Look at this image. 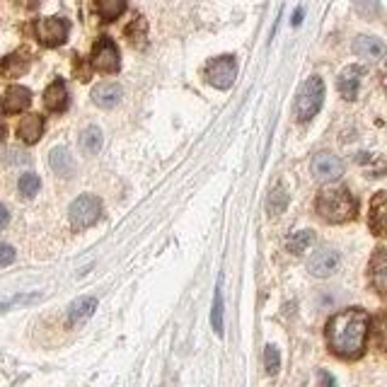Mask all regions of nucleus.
Masks as SVG:
<instances>
[{"mask_svg": "<svg viewBox=\"0 0 387 387\" xmlns=\"http://www.w3.org/2000/svg\"><path fill=\"white\" fill-rule=\"evenodd\" d=\"M34 300H39V295H19V298L10 300V303H3L0 305V313H5L8 308H13V305H19V303H34Z\"/></svg>", "mask_w": 387, "mask_h": 387, "instance_id": "obj_31", "label": "nucleus"}, {"mask_svg": "<svg viewBox=\"0 0 387 387\" xmlns=\"http://www.w3.org/2000/svg\"><path fill=\"white\" fill-rule=\"evenodd\" d=\"M368 226L373 235H387V191H378L370 201Z\"/></svg>", "mask_w": 387, "mask_h": 387, "instance_id": "obj_11", "label": "nucleus"}, {"mask_svg": "<svg viewBox=\"0 0 387 387\" xmlns=\"http://www.w3.org/2000/svg\"><path fill=\"white\" fill-rule=\"evenodd\" d=\"M13 262H15V249L10 244L0 242V267H8Z\"/></svg>", "mask_w": 387, "mask_h": 387, "instance_id": "obj_30", "label": "nucleus"}, {"mask_svg": "<svg viewBox=\"0 0 387 387\" xmlns=\"http://www.w3.org/2000/svg\"><path fill=\"white\" fill-rule=\"evenodd\" d=\"M356 8L361 15H375L378 13V0H356Z\"/></svg>", "mask_w": 387, "mask_h": 387, "instance_id": "obj_29", "label": "nucleus"}, {"mask_svg": "<svg viewBox=\"0 0 387 387\" xmlns=\"http://www.w3.org/2000/svg\"><path fill=\"white\" fill-rule=\"evenodd\" d=\"M383 346H385V349H387V319H385V322H383Z\"/></svg>", "mask_w": 387, "mask_h": 387, "instance_id": "obj_36", "label": "nucleus"}, {"mask_svg": "<svg viewBox=\"0 0 387 387\" xmlns=\"http://www.w3.org/2000/svg\"><path fill=\"white\" fill-rule=\"evenodd\" d=\"M95 10L104 22H114L126 10V0H95Z\"/></svg>", "mask_w": 387, "mask_h": 387, "instance_id": "obj_21", "label": "nucleus"}, {"mask_svg": "<svg viewBox=\"0 0 387 387\" xmlns=\"http://www.w3.org/2000/svg\"><path fill=\"white\" fill-rule=\"evenodd\" d=\"M10 223V213H8V208L0 203V228H5Z\"/></svg>", "mask_w": 387, "mask_h": 387, "instance_id": "obj_32", "label": "nucleus"}, {"mask_svg": "<svg viewBox=\"0 0 387 387\" xmlns=\"http://www.w3.org/2000/svg\"><path fill=\"white\" fill-rule=\"evenodd\" d=\"M93 102L102 109H111L121 102V88L116 83H102L93 90Z\"/></svg>", "mask_w": 387, "mask_h": 387, "instance_id": "obj_18", "label": "nucleus"}, {"mask_svg": "<svg viewBox=\"0 0 387 387\" xmlns=\"http://www.w3.org/2000/svg\"><path fill=\"white\" fill-rule=\"evenodd\" d=\"M95 310H97V300L95 298H78L68 308V322L70 324H83L88 317H93Z\"/></svg>", "mask_w": 387, "mask_h": 387, "instance_id": "obj_20", "label": "nucleus"}, {"mask_svg": "<svg viewBox=\"0 0 387 387\" xmlns=\"http://www.w3.org/2000/svg\"><path fill=\"white\" fill-rule=\"evenodd\" d=\"M68 22L61 17H44L37 22V27H34V32H37V39L44 44V47L54 49V47H61V44L68 39Z\"/></svg>", "mask_w": 387, "mask_h": 387, "instance_id": "obj_7", "label": "nucleus"}, {"mask_svg": "<svg viewBox=\"0 0 387 387\" xmlns=\"http://www.w3.org/2000/svg\"><path fill=\"white\" fill-rule=\"evenodd\" d=\"M300 19H303V10H298V13L293 15V24H300Z\"/></svg>", "mask_w": 387, "mask_h": 387, "instance_id": "obj_35", "label": "nucleus"}, {"mask_svg": "<svg viewBox=\"0 0 387 387\" xmlns=\"http://www.w3.org/2000/svg\"><path fill=\"white\" fill-rule=\"evenodd\" d=\"M368 329L370 317L365 310H341L339 315H334L327 322V344L332 349V354H337L339 358L346 361L361 358L365 351V341H368Z\"/></svg>", "mask_w": 387, "mask_h": 387, "instance_id": "obj_1", "label": "nucleus"}, {"mask_svg": "<svg viewBox=\"0 0 387 387\" xmlns=\"http://www.w3.org/2000/svg\"><path fill=\"white\" fill-rule=\"evenodd\" d=\"M211 324L218 334H223V293H221V288H216V298H213Z\"/></svg>", "mask_w": 387, "mask_h": 387, "instance_id": "obj_27", "label": "nucleus"}, {"mask_svg": "<svg viewBox=\"0 0 387 387\" xmlns=\"http://www.w3.org/2000/svg\"><path fill=\"white\" fill-rule=\"evenodd\" d=\"M354 54L361 56V58H383V56L387 54V47L378 37L361 34V37L354 39Z\"/></svg>", "mask_w": 387, "mask_h": 387, "instance_id": "obj_15", "label": "nucleus"}, {"mask_svg": "<svg viewBox=\"0 0 387 387\" xmlns=\"http://www.w3.org/2000/svg\"><path fill=\"white\" fill-rule=\"evenodd\" d=\"M264 365H267V373L269 375H276L278 373V365H281V358H278V349L274 344L267 346L264 351Z\"/></svg>", "mask_w": 387, "mask_h": 387, "instance_id": "obj_28", "label": "nucleus"}, {"mask_svg": "<svg viewBox=\"0 0 387 387\" xmlns=\"http://www.w3.org/2000/svg\"><path fill=\"white\" fill-rule=\"evenodd\" d=\"M44 106L49 111H65V106H68V90H65V83L61 78L54 80L47 88V93H44Z\"/></svg>", "mask_w": 387, "mask_h": 387, "instance_id": "obj_16", "label": "nucleus"}, {"mask_svg": "<svg viewBox=\"0 0 387 387\" xmlns=\"http://www.w3.org/2000/svg\"><path fill=\"white\" fill-rule=\"evenodd\" d=\"M363 73H365V70L361 68V65H349V68L341 70L337 88H339V93H341V97H344V100H356Z\"/></svg>", "mask_w": 387, "mask_h": 387, "instance_id": "obj_14", "label": "nucleus"}, {"mask_svg": "<svg viewBox=\"0 0 387 387\" xmlns=\"http://www.w3.org/2000/svg\"><path fill=\"white\" fill-rule=\"evenodd\" d=\"M17 134H19V139H22L27 145H34L39 139H42V134H44V119L39 114H27L22 121H19Z\"/></svg>", "mask_w": 387, "mask_h": 387, "instance_id": "obj_17", "label": "nucleus"}, {"mask_svg": "<svg viewBox=\"0 0 387 387\" xmlns=\"http://www.w3.org/2000/svg\"><path fill=\"white\" fill-rule=\"evenodd\" d=\"M100 216H102V201L93 196V194H83V196H78L70 203L68 218L75 230H85V228L95 226L100 221Z\"/></svg>", "mask_w": 387, "mask_h": 387, "instance_id": "obj_4", "label": "nucleus"}, {"mask_svg": "<svg viewBox=\"0 0 387 387\" xmlns=\"http://www.w3.org/2000/svg\"><path fill=\"white\" fill-rule=\"evenodd\" d=\"M313 240H315L313 230H298V232H293V235L288 237L286 249H288L290 254H303L305 249L313 244Z\"/></svg>", "mask_w": 387, "mask_h": 387, "instance_id": "obj_24", "label": "nucleus"}, {"mask_svg": "<svg viewBox=\"0 0 387 387\" xmlns=\"http://www.w3.org/2000/svg\"><path fill=\"white\" fill-rule=\"evenodd\" d=\"M126 39L134 44L136 49H143L148 44V22L145 17H136L134 22L126 27Z\"/></svg>", "mask_w": 387, "mask_h": 387, "instance_id": "obj_22", "label": "nucleus"}, {"mask_svg": "<svg viewBox=\"0 0 387 387\" xmlns=\"http://www.w3.org/2000/svg\"><path fill=\"white\" fill-rule=\"evenodd\" d=\"M337 267H339V254L334 252V249H319V252H315L308 262L310 274L317 278H327L329 274L337 271Z\"/></svg>", "mask_w": 387, "mask_h": 387, "instance_id": "obj_10", "label": "nucleus"}, {"mask_svg": "<svg viewBox=\"0 0 387 387\" xmlns=\"http://www.w3.org/2000/svg\"><path fill=\"white\" fill-rule=\"evenodd\" d=\"M368 271H370V283H373V288L387 298V247L375 249Z\"/></svg>", "mask_w": 387, "mask_h": 387, "instance_id": "obj_12", "label": "nucleus"}, {"mask_svg": "<svg viewBox=\"0 0 387 387\" xmlns=\"http://www.w3.org/2000/svg\"><path fill=\"white\" fill-rule=\"evenodd\" d=\"M322 102H324V83L322 78L313 75L310 80H305L298 97H295V116H298V121L313 119L322 109Z\"/></svg>", "mask_w": 387, "mask_h": 387, "instance_id": "obj_3", "label": "nucleus"}, {"mask_svg": "<svg viewBox=\"0 0 387 387\" xmlns=\"http://www.w3.org/2000/svg\"><path fill=\"white\" fill-rule=\"evenodd\" d=\"M19 5H22V8H27V10H34L37 8V0H17Z\"/></svg>", "mask_w": 387, "mask_h": 387, "instance_id": "obj_33", "label": "nucleus"}, {"mask_svg": "<svg viewBox=\"0 0 387 387\" xmlns=\"http://www.w3.org/2000/svg\"><path fill=\"white\" fill-rule=\"evenodd\" d=\"M315 206H317L319 218L327 223H346L351 218H356V211H358V201L346 187H327V189H322Z\"/></svg>", "mask_w": 387, "mask_h": 387, "instance_id": "obj_2", "label": "nucleus"}, {"mask_svg": "<svg viewBox=\"0 0 387 387\" xmlns=\"http://www.w3.org/2000/svg\"><path fill=\"white\" fill-rule=\"evenodd\" d=\"M29 104H32V93L27 88H22V85H10L3 93V97H0V109L5 114H19Z\"/></svg>", "mask_w": 387, "mask_h": 387, "instance_id": "obj_9", "label": "nucleus"}, {"mask_svg": "<svg viewBox=\"0 0 387 387\" xmlns=\"http://www.w3.org/2000/svg\"><path fill=\"white\" fill-rule=\"evenodd\" d=\"M313 175L319 182H334L344 175V162L337 155H332V152H319L313 160Z\"/></svg>", "mask_w": 387, "mask_h": 387, "instance_id": "obj_8", "label": "nucleus"}, {"mask_svg": "<svg viewBox=\"0 0 387 387\" xmlns=\"http://www.w3.org/2000/svg\"><path fill=\"white\" fill-rule=\"evenodd\" d=\"M206 80L218 90H228L237 78V61L235 56H218V58H211L206 63V70H203Z\"/></svg>", "mask_w": 387, "mask_h": 387, "instance_id": "obj_5", "label": "nucleus"}, {"mask_svg": "<svg viewBox=\"0 0 387 387\" xmlns=\"http://www.w3.org/2000/svg\"><path fill=\"white\" fill-rule=\"evenodd\" d=\"M5 136H8V129H5V124L0 121V143L5 141Z\"/></svg>", "mask_w": 387, "mask_h": 387, "instance_id": "obj_34", "label": "nucleus"}, {"mask_svg": "<svg viewBox=\"0 0 387 387\" xmlns=\"http://www.w3.org/2000/svg\"><path fill=\"white\" fill-rule=\"evenodd\" d=\"M288 206V194L283 187H276V189L271 191V196H269V211L271 213H283Z\"/></svg>", "mask_w": 387, "mask_h": 387, "instance_id": "obj_26", "label": "nucleus"}, {"mask_svg": "<svg viewBox=\"0 0 387 387\" xmlns=\"http://www.w3.org/2000/svg\"><path fill=\"white\" fill-rule=\"evenodd\" d=\"M119 65H121V58L116 44L109 37L97 39L93 47V68L100 70V73H116Z\"/></svg>", "mask_w": 387, "mask_h": 387, "instance_id": "obj_6", "label": "nucleus"}, {"mask_svg": "<svg viewBox=\"0 0 387 387\" xmlns=\"http://www.w3.org/2000/svg\"><path fill=\"white\" fill-rule=\"evenodd\" d=\"M29 63H32V58H29L27 51L8 54L0 61V75H3V78H19V75H24L29 70Z\"/></svg>", "mask_w": 387, "mask_h": 387, "instance_id": "obj_13", "label": "nucleus"}, {"mask_svg": "<svg viewBox=\"0 0 387 387\" xmlns=\"http://www.w3.org/2000/svg\"><path fill=\"white\" fill-rule=\"evenodd\" d=\"M49 165L58 177H70L75 172L73 157H70V152L65 150V148H54V150L49 152Z\"/></svg>", "mask_w": 387, "mask_h": 387, "instance_id": "obj_19", "label": "nucleus"}, {"mask_svg": "<svg viewBox=\"0 0 387 387\" xmlns=\"http://www.w3.org/2000/svg\"><path fill=\"white\" fill-rule=\"evenodd\" d=\"M80 148H83V152H88V155H95V152L102 150V131L97 129V126H90V129L83 131V136H80Z\"/></svg>", "mask_w": 387, "mask_h": 387, "instance_id": "obj_23", "label": "nucleus"}, {"mask_svg": "<svg viewBox=\"0 0 387 387\" xmlns=\"http://www.w3.org/2000/svg\"><path fill=\"white\" fill-rule=\"evenodd\" d=\"M17 187H19V194H22V196L32 198L34 194L39 191V187H42V182H39V177L34 175V172H27V175L19 177Z\"/></svg>", "mask_w": 387, "mask_h": 387, "instance_id": "obj_25", "label": "nucleus"}]
</instances>
